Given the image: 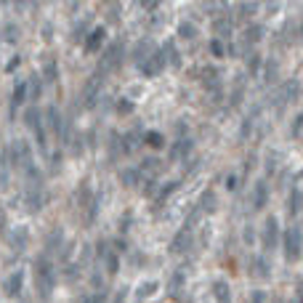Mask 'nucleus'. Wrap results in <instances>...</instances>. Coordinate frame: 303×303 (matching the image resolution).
Masks as SVG:
<instances>
[{
	"mask_svg": "<svg viewBox=\"0 0 303 303\" xmlns=\"http://www.w3.org/2000/svg\"><path fill=\"white\" fill-rule=\"evenodd\" d=\"M32 269H35V290H37V295H40V300H48L53 287H56V266H53L51 255L40 253L35 258Z\"/></svg>",
	"mask_w": 303,
	"mask_h": 303,
	"instance_id": "obj_1",
	"label": "nucleus"
},
{
	"mask_svg": "<svg viewBox=\"0 0 303 303\" xmlns=\"http://www.w3.org/2000/svg\"><path fill=\"white\" fill-rule=\"evenodd\" d=\"M24 122H27V128L32 130L37 149H40L43 155H48V130H45V122H43V112L37 107H30L24 112Z\"/></svg>",
	"mask_w": 303,
	"mask_h": 303,
	"instance_id": "obj_2",
	"label": "nucleus"
},
{
	"mask_svg": "<svg viewBox=\"0 0 303 303\" xmlns=\"http://www.w3.org/2000/svg\"><path fill=\"white\" fill-rule=\"evenodd\" d=\"M282 248H285V258L290 263H295L300 258V250H303V234L298 226H290V229H285V234H282Z\"/></svg>",
	"mask_w": 303,
	"mask_h": 303,
	"instance_id": "obj_3",
	"label": "nucleus"
},
{
	"mask_svg": "<svg viewBox=\"0 0 303 303\" xmlns=\"http://www.w3.org/2000/svg\"><path fill=\"white\" fill-rule=\"evenodd\" d=\"M11 165L19 168V170H27L30 165H35L32 163V146L27 144L24 138L11 141Z\"/></svg>",
	"mask_w": 303,
	"mask_h": 303,
	"instance_id": "obj_4",
	"label": "nucleus"
},
{
	"mask_svg": "<svg viewBox=\"0 0 303 303\" xmlns=\"http://www.w3.org/2000/svg\"><path fill=\"white\" fill-rule=\"evenodd\" d=\"M101 88H104V74L96 69V74H91L88 83H85V88H83V107L85 109L96 107V101L101 99Z\"/></svg>",
	"mask_w": 303,
	"mask_h": 303,
	"instance_id": "obj_5",
	"label": "nucleus"
},
{
	"mask_svg": "<svg viewBox=\"0 0 303 303\" xmlns=\"http://www.w3.org/2000/svg\"><path fill=\"white\" fill-rule=\"evenodd\" d=\"M120 59H122V43H112V45H107L104 48V53H101V61H99V72L101 74H107V72H112L120 64Z\"/></svg>",
	"mask_w": 303,
	"mask_h": 303,
	"instance_id": "obj_6",
	"label": "nucleus"
},
{
	"mask_svg": "<svg viewBox=\"0 0 303 303\" xmlns=\"http://www.w3.org/2000/svg\"><path fill=\"white\" fill-rule=\"evenodd\" d=\"M165 64H168L165 51H155L144 64H138V69H141V74H144V78H157V74L165 69Z\"/></svg>",
	"mask_w": 303,
	"mask_h": 303,
	"instance_id": "obj_7",
	"label": "nucleus"
},
{
	"mask_svg": "<svg viewBox=\"0 0 303 303\" xmlns=\"http://www.w3.org/2000/svg\"><path fill=\"white\" fill-rule=\"evenodd\" d=\"M27 93H30V80H16L14 91H11V101H8V117H11V120L16 117L19 107H22V104H24Z\"/></svg>",
	"mask_w": 303,
	"mask_h": 303,
	"instance_id": "obj_8",
	"label": "nucleus"
},
{
	"mask_svg": "<svg viewBox=\"0 0 303 303\" xmlns=\"http://www.w3.org/2000/svg\"><path fill=\"white\" fill-rule=\"evenodd\" d=\"M261 242H263V250H274V248H277V242H279V221L274 218V215H269V218L263 221Z\"/></svg>",
	"mask_w": 303,
	"mask_h": 303,
	"instance_id": "obj_9",
	"label": "nucleus"
},
{
	"mask_svg": "<svg viewBox=\"0 0 303 303\" xmlns=\"http://www.w3.org/2000/svg\"><path fill=\"white\" fill-rule=\"evenodd\" d=\"M192 152H194V141L192 138H178L176 141V144H170V152H168V160H170V163H178V160H184V163H186V157L189 155H192Z\"/></svg>",
	"mask_w": 303,
	"mask_h": 303,
	"instance_id": "obj_10",
	"label": "nucleus"
},
{
	"mask_svg": "<svg viewBox=\"0 0 303 303\" xmlns=\"http://www.w3.org/2000/svg\"><path fill=\"white\" fill-rule=\"evenodd\" d=\"M298 93H300V83H298V80H287V83H282V85H279V93H277V107L282 109L285 104L295 101V99H298Z\"/></svg>",
	"mask_w": 303,
	"mask_h": 303,
	"instance_id": "obj_11",
	"label": "nucleus"
},
{
	"mask_svg": "<svg viewBox=\"0 0 303 303\" xmlns=\"http://www.w3.org/2000/svg\"><path fill=\"white\" fill-rule=\"evenodd\" d=\"M45 122H48V128H51L53 133H56V136L61 138L64 128H67V120L61 117V112H59V107H56V104H51V107L45 109Z\"/></svg>",
	"mask_w": 303,
	"mask_h": 303,
	"instance_id": "obj_12",
	"label": "nucleus"
},
{
	"mask_svg": "<svg viewBox=\"0 0 303 303\" xmlns=\"http://www.w3.org/2000/svg\"><path fill=\"white\" fill-rule=\"evenodd\" d=\"M24 205H27V213H40L45 205V189H27Z\"/></svg>",
	"mask_w": 303,
	"mask_h": 303,
	"instance_id": "obj_13",
	"label": "nucleus"
},
{
	"mask_svg": "<svg viewBox=\"0 0 303 303\" xmlns=\"http://www.w3.org/2000/svg\"><path fill=\"white\" fill-rule=\"evenodd\" d=\"M141 178H144V170L136 168V165H130V168H122V170H120V184H122V186H128V189L141 186Z\"/></svg>",
	"mask_w": 303,
	"mask_h": 303,
	"instance_id": "obj_14",
	"label": "nucleus"
},
{
	"mask_svg": "<svg viewBox=\"0 0 303 303\" xmlns=\"http://www.w3.org/2000/svg\"><path fill=\"white\" fill-rule=\"evenodd\" d=\"M250 202H253V210H263L266 207V202H269V184L266 181H255Z\"/></svg>",
	"mask_w": 303,
	"mask_h": 303,
	"instance_id": "obj_15",
	"label": "nucleus"
},
{
	"mask_svg": "<svg viewBox=\"0 0 303 303\" xmlns=\"http://www.w3.org/2000/svg\"><path fill=\"white\" fill-rule=\"evenodd\" d=\"M104 40H107V30H104V27H96V30H91V35L85 37V51H88V53L101 51Z\"/></svg>",
	"mask_w": 303,
	"mask_h": 303,
	"instance_id": "obj_16",
	"label": "nucleus"
},
{
	"mask_svg": "<svg viewBox=\"0 0 303 303\" xmlns=\"http://www.w3.org/2000/svg\"><path fill=\"white\" fill-rule=\"evenodd\" d=\"M22 285H24V271H14V274H8V279H6V295L8 298H19V292H22Z\"/></svg>",
	"mask_w": 303,
	"mask_h": 303,
	"instance_id": "obj_17",
	"label": "nucleus"
},
{
	"mask_svg": "<svg viewBox=\"0 0 303 303\" xmlns=\"http://www.w3.org/2000/svg\"><path fill=\"white\" fill-rule=\"evenodd\" d=\"M141 138H144V136H141L138 128L136 130H128V133L120 138V152H122V155H133V152L138 149V141Z\"/></svg>",
	"mask_w": 303,
	"mask_h": 303,
	"instance_id": "obj_18",
	"label": "nucleus"
},
{
	"mask_svg": "<svg viewBox=\"0 0 303 303\" xmlns=\"http://www.w3.org/2000/svg\"><path fill=\"white\" fill-rule=\"evenodd\" d=\"M11 146L0 149V186H8V176H11Z\"/></svg>",
	"mask_w": 303,
	"mask_h": 303,
	"instance_id": "obj_19",
	"label": "nucleus"
},
{
	"mask_svg": "<svg viewBox=\"0 0 303 303\" xmlns=\"http://www.w3.org/2000/svg\"><path fill=\"white\" fill-rule=\"evenodd\" d=\"M189 245H192V232H186V229H178V234L173 237V242H170V253L178 255V253H184Z\"/></svg>",
	"mask_w": 303,
	"mask_h": 303,
	"instance_id": "obj_20",
	"label": "nucleus"
},
{
	"mask_svg": "<svg viewBox=\"0 0 303 303\" xmlns=\"http://www.w3.org/2000/svg\"><path fill=\"white\" fill-rule=\"evenodd\" d=\"M213 298H215V303H232V287H229V282L215 279V282H213Z\"/></svg>",
	"mask_w": 303,
	"mask_h": 303,
	"instance_id": "obj_21",
	"label": "nucleus"
},
{
	"mask_svg": "<svg viewBox=\"0 0 303 303\" xmlns=\"http://www.w3.org/2000/svg\"><path fill=\"white\" fill-rule=\"evenodd\" d=\"M184 282H186V269H176V274H173V277H170V282H168V292H170L173 298H181Z\"/></svg>",
	"mask_w": 303,
	"mask_h": 303,
	"instance_id": "obj_22",
	"label": "nucleus"
},
{
	"mask_svg": "<svg viewBox=\"0 0 303 303\" xmlns=\"http://www.w3.org/2000/svg\"><path fill=\"white\" fill-rule=\"evenodd\" d=\"M11 245H14V250L16 253H24L27 250V245H30V234H27L24 226H16L14 234H11Z\"/></svg>",
	"mask_w": 303,
	"mask_h": 303,
	"instance_id": "obj_23",
	"label": "nucleus"
},
{
	"mask_svg": "<svg viewBox=\"0 0 303 303\" xmlns=\"http://www.w3.org/2000/svg\"><path fill=\"white\" fill-rule=\"evenodd\" d=\"M258 115H261V107H255L248 117L242 120V125H240V138L242 141H248L250 138V133H253V128H255V120H258Z\"/></svg>",
	"mask_w": 303,
	"mask_h": 303,
	"instance_id": "obj_24",
	"label": "nucleus"
},
{
	"mask_svg": "<svg viewBox=\"0 0 303 303\" xmlns=\"http://www.w3.org/2000/svg\"><path fill=\"white\" fill-rule=\"evenodd\" d=\"M300 207H303V192H300L298 186H292L290 194H287V213L290 215H298Z\"/></svg>",
	"mask_w": 303,
	"mask_h": 303,
	"instance_id": "obj_25",
	"label": "nucleus"
},
{
	"mask_svg": "<svg viewBox=\"0 0 303 303\" xmlns=\"http://www.w3.org/2000/svg\"><path fill=\"white\" fill-rule=\"evenodd\" d=\"M43 80L48 83V85H53V83H59V64H56V59H45V64H43Z\"/></svg>",
	"mask_w": 303,
	"mask_h": 303,
	"instance_id": "obj_26",
	"label": "nucleus"
},
{
	"mask_svg": "<svg viewBox=\"0 0 303 303\" xmlns=\"http://www.w3.org/2000/svg\"><path fill=\"white\" fill-rule=\"evenodd\" d=\"M215 205H218V200H215V192H213V189H207V192H202L200 205H197V207H200L202 213H213Z\"/></svg>",
	"mask_w": 303,
	"mask_h": 303,
	"instance_id": "obj_27",
	"label": "nucleus"
},
{
	"mask_svg": "<svg viewBox=\"0 0 303 303\" xmlns=\"http://www.w3.org/2000/svg\"><path fill=\"white\" fill-rule=\"evenodd\" d=\"M253 274H255V277H261V279H266L271 274V266H269V261L263 258V255H255V258H253Z\"/></svg>",
	"mask_w": 303,
	"mask_h": 303,
	"instance_id": "obj_28",
	"label": "nucleus"
},
{
	"mask_svg": "<svg viewBox=\"0 0 303 303\" xmlns=\"http://www.w3.org/2000/svg\"><path fill=\"white\" fill-rule=\"evenodd\" d=\"M163 51L168 53V64H170V67H173V69L181 67V53H178V48H176V43H173V40H168Z\"/></svg>",
	"mask_w": 303,
	"mask_h": 303,
	"instance_id": "obj_29",
	"label": "nucleus"
},
{
	"mask_svg": "<svg viewBox=\"0 0 303 303\" xmlns=\"http://www.w3.org/2000/svg\"><path fill=\"white\" fill-rule=\"evenodd\" d=\"M61 242H64V232H61V229H53V232L48 234V242H45V253L51 255L53 250H59Z\"/></svg>",
	"mask_w": 303,
	"mask_h": 303,
	"instance_id": "obj_30",
	"label": "nucleus"
},
{
	"mask_svg": "<svg viewBox=\"0 0 303 303\" xmlns=\"http://www.w3.org/2000/svg\"><path fill=\"white\" fill-rule=\"evenodd\" d=\"M213 30H215V35H218V40H221V37H232V19L229 16H226V19H215Z\"/></svg>",
	"mask_w": 303,
	"mask_h": 303,
	"instance_id": "obj_31",
	"label": "nucleus"
},
{
	"mask_svg": "<svg viewBox=\"0 0 303 303\" xmlns=\"http://www.w3.org/2000/svg\"><path fill=\"white\" fill-rule=\"evenodd\" d=\"M43 85H45V80H43V74H32V78H30V96L37 101V99H40L43 96Z\"/></svg>",
	"mask_w": 303,
	"mask_h": 303,
	"instance_id": "obj_32",
	"label": "nucleus"
},
{
	"mask_svg": "<svg viewBox=\"0 0 303 303\" xmlns=\"http://www.w3.org/2000/svg\"><path fill=\"white\" fill-rule=\"evenodd\" d=\"M104 269H107L109 277H115V274L120 271V253L112 250V253L107 255V258H104Z\"/></svg>",
	"mask_w": 303,
	"mask_h": 303,
	"instance_id": "obj_33",
	"label": "nucleus"
},
{
	"mask_svg": "<svg viewBox=\"0 0 303 303\" xmlns=\"http://www.w3.org/2000/svg\"><path fill=\"white\" fill-rule=\"evenodd\" d=\"M261 37H263V27L261 24H250L248 30H245V43H248V45H255Z\"/></svg>",
	"mask_w": 303,
	"mask_h": 303,
	"instance_id": "obj_34",
	"label": "nucleus"
},
{
	"mask_svg": "<svg viewBox=\"0 0 303 303\" xmlns=\"http://www.w3.org/2000/svg\"><path fill=\"white\" fill-rule=\"evenodd\" d=\"M99 207H101V197H99V194H93V200L88 202V210H85V223H93V221H96Z\"/></svg>",
	"mask_w": 303,
	"mask_h": 303,
	"instance_id": "obj_35",
	"label": "nucleus"
},
{
	"mask_svg": "<svg viewBox=\"0 0 303 303\" xmlns=\"http://www.w3.org/2000/svg\"><path fill=\"white\" fill-rule=\"evenodd\" d=\"M178 186H181V184H178V181H170V184H165V186H163V189H160V192H157V200H155V205L160 207V205H163V202L168 200V197H170V194H173V192H176V189H178Z\"/></svg>",
	"mask_w": 303,
	"mask_h": 303,
	"instance_id": "obj_36",
	"label": "nucleus"
},
{
	"mask_svg": "<svg viewBox=\"0 0 303 303\" xmlns=\"http://www.w3.org/2000/svg\"><path fill=\"white\" fill-rule=\"evenodd\" d=\"M178 37H184V40H194V37H197V27L192 22H181V24H178Z\"/></svg>",
	"mask_w": 303,
	"mask_h": 303,
	"instance_id": "obj_37",
	"label": "nucleus"
},
{
	"mask_svg": "<svg viewBox=\"0 0 303 303\" xmlns=\"http://www.w3.org/2000/svg\"><path fill=\"white\" fill-rule=\"evenodd\" d=\"M160 290V285L157 282H144V285H138V290H136V298L141 300V298H149V295H155V292Z\"/></svg>",
	"mask_w": 303,
	"mask_h": 303,
	"instance_id": "obj_38",
	"label": "nucleus"
},
{
	"mask_svg": "<svg viewBox=\"0 0 303 303\" xmlns=\"http://www.w3.org/2000/svg\"><path fill=\"white\" fill-rule=\"evenodd\" d=\"M144 138H146V144H149L152 149H163V146H165V138H163V133H157V130H149Z\"/></svg>",
	"mask_w": 303,
	"mask_h": 303,
	"instance_id": "obj_39",
	"label": "nucleus"
},
{
	"mask_svg": "<svg viewBox=\"0 0 303 303\" xmlns=\"http://www.w3.org/2000/svg\"><path fill=\"white\" fill-rule=\"evenodd\" d=\"M242 96H245V83H242V78L237 80V85L232 88V96H229V101H232V107H237V104L242 101Z\"/></svg>",
	"mask_w": 303,
	"mask_h": 303,
	"instance_id": "obj_40",
	"label": "nucleus"
},
{
	"mask_svg": "<svg viewBox=\"0 0 303 303\" xmlns=\"http://www.w3.org/2000/svg\"><path fill=\"white\" fill-rule=\"evenodd\" d=\"M19 32H22V30H19V24H6V30H3V40H8V43H16L19 40Z\"/></svg>",
	"mask_w": 303,
	"mask_h": 303,
	"instance_id": "obj_41",
	"label": "nucleus"
},
{
	"mask_svg": "<svg viewBox=\"0 0 303 303\" xmlns=\"http://www.w3.org/2000/svg\"><path fill=\"white\" fill-rule=\"evenodd\" d=\"M261 64H263V59H261L258 53H250V56H248V72H250V74H258V72H261Z\"/></svg>",
	"mask_w": 303,
	"mask_h": 303,
	"instance_id": "obj_42",
	"label": "nucleus"
},
{
	"mask_svg": "<svg viewBox=\"0 0 303 303\" xmlns=\"http://www.w3.org/2000/svg\"><path fill=\"white\" fill-rule=\"evenodd\" d=\"M255 11H258V6H255V3H240V6H237V14H240L242 19L253 16Z\"/></svg>",
	"mask_w": 303,
	"mask_h": 303,
	"instance_id": "obj_43",
	"label": "nucleus"
},
{
	"mask_svg": "<svg viewBox=\"0 0 303 303\" xmlns=\"http://www.w3.org/2000/svg\"><path fill=\"white\" fill-rule=\"evenodd\" d=\"M83 303H107V290H96L91 295H85Z\"/></svg>",
	"mask_w": 303,
	"mask_h": 303,
	"instance_id": "obj_44",
	"label": "nucleus"
},
{
	"mask_svg": "<svg viewBox=\"0 0 303 303\" xmlns=\"http://www.w3.org/2000/svg\"><path fill=\"white\" fill-rule=\"evenodd\" d=\"M160 165H163V163H160L157 157H144V163H141V170H144V173H152V170H157Z\"/></svg>",
	"mask_w": 303,
	"mask_h": 303,
	"instance_id": "obj_45",
	"label": "nucleus"
},
{
	"mask_svg": "<svg viewBox=\"0 0 303 303\" xmlns=\"http://www.w3.org/2000/svg\"><path fill=\"white\" fill-rule=\"evenodd\" d=\"M109 253H112V250H109V242H107V240L96 242V258H99V261H104V258H107Z\"/></svg>",
	"mask_w": 303,
	"mask_h": 303,
	"instance_id": "obj_46",
	"label": "nucleus"
},
{
	"mask_svg": "<svg viewBox=\"0 0 303 303\" xmlns=\"http://www.w3.org/2000/svg\"><path fill=\"white\" fill-rule=\"evenodd\" d=\"M290 133L292 136H300L303 133V112H300V115H295V120H292V125H290Z\"/></svg>",
	"mask_w": 303,
	"mask_h": 303,
	"instance_id": "obj_47",
	"label": "nucleus"
},
{
	"mask_svg": "<svg viewBox=\"0 0 303 303\" xmlns=\"http://www.w3.org/2000/svg\"><path fill=\"white\" fill-rule=\"evenodd\" d=\"M117 112H120V115H130V112H133V101L120 99V104H117Z\"/></svg>",
	"mask_w": 303,
	"mask_h": 303,
	"instance_id": "obj_48",
	"label": "nucleus"
},
{
	"mask_svg": "<svg viewBox=\"0 0 303 303\" xmlns=\"http://www.w3.org/2000/svg\"><path fill=\"white\" fill-rule=\"evenodd\" d=\"M223 51H226V48H223V43L218 40V37H215V40H210V53H213V56H218V59H221Z\"/></svg>",
	"mask_w": 303,
	"mask_h": 303,
	"instance_id": "obj_49",
	"label": "nucleus"
},
{
	"mask_svg": "<svg viewBox=\"0 0 303 303\" xmlns=\"http://www.w3.org/2000/svg\"><path fill=\"white\" fill-rule=\"evenodd\" d=\"M277 61H269L266 64V83H274V78H277Z\"/></svg>",
	"mask_w": 303,
	"mask_h": 303,
	"instance_id": "obj_50",
	"label": "nucleus"
},
{
	"mask_svg": "<svg viewBox=\"0 0 303 303\" xmlns=\"http://www.w3.org/2000/svg\"><path fill=\"white\" fill-rule=\"evenodd\" d=\"M248 303H266V292H263V290H253Z\"/></svg>",
	"mask_w": 303,
	"mask_h": 303,
	"instance_id": "obj_51",
	"label": "nucleus"
},
{
	"mask_svg": "<svg viewBox=\"0 0 303 303\" xmlns=\"http://www.w3.org/2000/svg\"><path fill=\"white\" fill-rule=\"evenodd\" d=\"M155 192H157V181H155V178H149V181L144 184V194H146V197H152Z\"/></svg>",
	"mask_w": 303,
	"mask_h": 303,
	"instance_id": "obj_52",
	"label": "nucleus"
},
{
	"mask_svg": "<svg viewBox=\"0 0 303 303\" xmlns=\"http://www.w3.org/2000/svg\"><path fill=\"white\" fill-rule=\"evenodd\" d=\"M59 165H61V152H53L51 155V170H59Z\"/></svg>",
	"mask_w": 303,
	"mask_h": 303,
	"instance_id": "obj_53",
	"label": "nucleus"
},
{
	"mask_svg": "<svg viewBox=\"0 0 303 303\" xmlns=\"http://www.w3.org/2000/svg\"><path fill=\"white\" fill-rule=\"evenodd\" d=\"M237 184H240V178H237L234 173H232V176H226V189H229V192H234Z\"/></svg>",
	"mask_w": 303,
	"mask_h": 303,
	"instance_id": "obj_54",
	"label": "nucleus"
},
{
	"mask_svg": "<svg viewBox=\"0 0 303 303\" xmlns=\"http://www.w3.org/2000/svg\"><path fill=\"white\" fill-rule=\"evenodd\" d=\"M176 133H178V138H184V136L189 133V125H184V120H178V125H176Z\"/></svg>",
	"mask_w": 303,
	"mask_h": 303,
	"instance_id": "obj_55",
	"label": "nucleus"
},
{
	"mask_svg": "<svg viewBox=\"0 0 303 303\" xmlns=\"http://www.w3.org/2000/svg\"><path fill=\"white\" fill-rule=\"evenodd\" d=\"M19 64H22V59H19V56H14V59L8 61V67H6V69H8V72H14V69L19 67Z\"/></svg>",
	"mask_w": 303,
	"mask_h": 303,
	"instance_id": "obj_56",
	"label": "nucleus"
},
{
	"mask_svg": "<svg viewBox=\"0 0 303 303\" xmlns=\"http://www.w3.org/2000/svg\"><path fill=\"white\" fill-rule=\"evenodd\" d=\"M138 3L144 6V8H157V6H160V0H138Z\"/></svg>",
	"mask_w": 303,
	"mask_h": 303,
	"instance_id": "obj_57",
	"label": "nucleus"
},
{
	"mask_svg": "<svg viewBox=\"0 0 303 303\" xmlns=\"http://www.w3.org/2000/svg\"><path fill=\"white\" fill-rule=\"evenodd\" d=\"M125 248H128L125 240H117V242H115V253H125Z\"/></svg>",
	"mask_w": 303,
	"mask_h": 303,
	"instance_id": "obj_58",
	"label": "nucleus"
},
{
	"mask_svg": "<svg viewBox=\"0 0 303 303\" xmlns=\"http://www.w3.org/2000/svg\"><path fill=\"white\" fill-rule=\"evenodd\" d=\"M80 152H83V138L78 136V138H74V155H80Z\"/></svg>",
	"mask_w": 303,
	"mask_h": 303,
	"instance_id": "obj_59",
	"label": "nucleus"
},
{
	"mask_svg": "<svg viewBox=\"0 0 303 303\" xmlns=\"http://www.w3.org/2000/svg\"><path fill=\"white\" fill-rule=\"evenodd\" d=\"M245 242H253V226H248V229H245Z\"/></svg>",
	"mask_w": 303,
	"mask_h": 303,
	"instance_id": "obj_60",
	"label": "nucleus"
},
{
	"mask_svg": "<svg viewBox=\"0 0 303 303\" xmlns=\"http://www.w3.org/2000/svg\"><path fill=\"white\" fill-rule=\"evenodd\" d=\"M122 300H125V290H120L117 295H115V300H112V303H122Z\"/></svg>",
	"mask_w": 303,
	"mask_h": 303,
	"instance_id": "obj_61",
	"label": "nucleus"
},
{
	"mask_svg": "<svg viewBox=\"0 0 303 303\" xmlns=\"http://www.w3.org/2000/svg\"><path fill=\"white\" fill-rule=\"evenodd\" d=\"M6 3H8V0H0V6H6Z\"/></svg>",
	"mask_w": 303,
	"mask_h": 303,
	"instance_id": "obj_62",
	"label": "nucleus"
},
{
	"mask_svg": "<svg viewBox=\"0 0 303 303\" xmlns=\"http://www.w3.org/2000/svg\"><path fill=\"white\" fill-rule=\"evenodd\" d=\"M279 303H282V300H279Z\"/></svg>",
	"mask_w": 303,
	"mask_h": 303,
	"instance_id": "obj_63",
	"label": "nucleus"
}]
</instances>
